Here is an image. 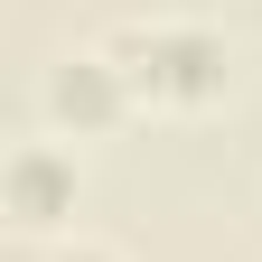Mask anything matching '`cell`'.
I'll use <instances>...</instances> for the list:
<instances>
[{"label": "cell", "mask_w": 262, "mask_h": 262, "mask_svg": "<svg viewBox=\"0 0 262 262\" xmlns=\"http://www.w3.org/2000/svg\"><path fill=\"white\" fill-rule=\"evenodd\" d=\"M38 113H47L56 141H103V131H122L131 113H141V94H131V75H122L113 47H66L38 75Z\"/></svg>", "instance_id": "obj_2"}, {"label": "cell", "mask_w": 262, "mask_h": 262, "mask_svg": "<svg viewBox=\"0 0 262 262\" xmlns=\"http://www.w3.org/2000/svg\"><path fill=\"white\" fill-rule=\"evenodd\" d=\"M47 262H131V253H122V244H103V234H66Z\"/></svg>", "instance_id": "obj_4"}, {"label": "cell", "mask_w": 262, "mask_h": 262, "mask_svg": "<svg viewBox=\"0 0 262 262\" xmlns=\"http://www.w3.org/2000/svg\"><path fill=\"white\" fill-rule=\"evenodd\" d=\"M103 47L122 56L141 113H206V103H225V75H234V56L206 19H131Z\"/></svg>", "instance_id": "obj_1"}, {"label": "cell", "mask_w": 262, "mask_h": 262, "mask_svg": "<svg viewBox=\"0 0 262 262\" xmlns=\"http://www.w3.org/2000/svg\"><path fill=\"white\" fill-rule=\"evenodd\" d=\"M244 10H253V28H262V0H244Z\"/></svg>", "instance_id": "obj_5"}, {"label": "cell", "mask_w": 262, "mask_h": 262, "mask_svg": "<svg viewBox=\"0 0 262 262\" xmlns=\"http://www.w3.org/2000/svg\"><path fill=\"white\" fill-rule=\"evenodd\" d=\"M0 206H10L19 234H66L75 206H84V159H75V141H56V131L19 141L10 159H0Z\"/></svg>", "instance_id": "obj_3"}]
</instances>
